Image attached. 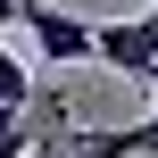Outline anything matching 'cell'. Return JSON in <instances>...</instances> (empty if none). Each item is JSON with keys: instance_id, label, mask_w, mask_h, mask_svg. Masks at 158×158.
<instances>
[{"instance_id": "6da1fadb", "label": "cell", "mask_w": 158, "mask_h": 158, "mask_svg": "<svg viewBox=\"0 0 158 158\" xmlns=\"http://www.w3.org/2000/svg\"><path fill=\"white\" fill-rule=\"evenodd\" d=\"M25 33H33V50H42L50 67L100 58V25H92V17H67L58 0H25Z\"/></svg>"}, {"instance_id": "7a4b0ae2", "label": "cell", "mask_w": 158, "mask_h": 158, "mask_svg": "<svg viewBox=\"0 0 158 158\" xmlns=\"http://www.w3.org/2000/svg\"><path fill=\"white\" fill-rule=\"evenodd\" d=\"M100 67L125 75V83H150V92H158V8L100 25Z\"/></svg>"}, {"instance_id": "3957f363", "label": "cell", "mask_w": 158, "mask_h": 158, "mask_svg": "<svg viewBox=\"0 0 158 158\" xmlns=\"http://www.w3.org/2000/svg\"><path fill=\"white\" fill-rule=\"evenodd\" d=\"M25 100H33V75L17 50H0V108H25Z\"/></svg>"}, {"instance_id": "277c9868", "label": "cell", "mask_w": 158, "mask_h": 158, "mask_svg": "<svg viewBox=\"0 0 158 158\" xmlns=\"http://www.w3.org/2000/svg\"><path fill=\"white\" fill-rule=\"evenodd\" d=\"M8 25H25V0H0V33H8Z\"/></svg>"}, {"instance_id": "5b68a950", "label": "cell", "mask_w": 158, "mask_h": 158, "mask_svg": "<svg viewBox=\"0 0 158 158\" xmlns=\"http://www.w3.org/2000/svg\"><path fill=\"white\" fill-rule=\"evenodd\" d=\"M83 158H108V150H83Z\"/></svg>"}]
</instances>
